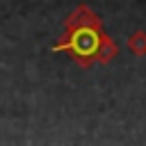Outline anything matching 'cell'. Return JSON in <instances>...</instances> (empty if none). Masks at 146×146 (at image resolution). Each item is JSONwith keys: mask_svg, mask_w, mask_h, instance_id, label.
Masks as SVG:
<instances>
[{"mask_svg": "<svg viewBox=\"0 0 146 146\" xmlns=\"http://www.w3.org/2000/svg\"><path fill=\"white\" fill-rule=\"evenodd\" d=\"M110 34L103 27V18L91 11L87 5H78L64 18V34L52 46L55 52H66L80 68H89L96 64L100 48Z\"/></svg>", "mask_w": 146, "mask_h": 146, "instance_id": "6da1fadb", "label": "cell"}, {"mask_svg": "<svg viewBox=\"0 0 146 146\" xmlns=\"http://www.w3.org/2000/svg\"><path fill=\"white\" fill-rule=\"evenodd\" d=\"M128 50L135 55V57H141L146 55V32L144 30H137L128 36Z\"/></svg>", "mask_w": 146, "mask_h": 146, "instance_id": "7a4b0ae2", "label": "cell"}]
</instances>
